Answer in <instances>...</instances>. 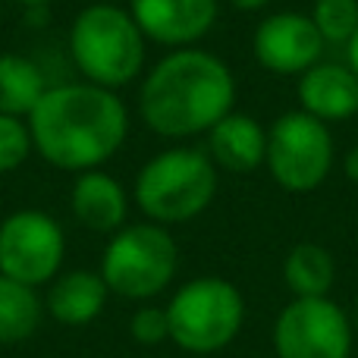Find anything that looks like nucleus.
Segmentation results:
<instances>
[{"instance_id": "f257e3e1", "label": "nucleus", "mask_w": 358, "mask_h": 358, "mask_svg": "<svg viewBox=\"0 0 358 358\" xmlns=\"http://www.w3.org/2000/svg\"><path fill=\"white\" fill-rule=\"evenodd\" d=\"M25 123L35 155L76 176L101 170L129 136V113L120 94L92 82L48 88Z\"/></svg>"}, {"instance_id": "f03ea898", "label": "nucleus", "mask_w": 358, "mask_h": 358, "mask_svg": "<svg viewBox=\"0 0 358 358\" xmlns=\"http://www.w3.org/2000/svg\"><path fill=\"white\" fill-rule=\"evenodd\" d=\"M236 107V76L217 54L176 48L145 73L138 117L161 138L208 136Z\"/></svg>"}, {"instance_id": "7ed1b4c3", "label": "nucleus", "mask_w": 358, "mask_h": 358, "mask_svg": "<svg viewBox=\"0 0 358 358\" xmlns=\"http://www.w3.org/2000/svg\"><path fill=\"white\" fill-rule=\"evenodd\" d=\"M145 44L148 38L136 25L132 13L120 3L94 0L92 6L76 13L69 25V54L82 79L110 92L145 73Z\"/></svg>"}, {"instance_id": "20e7f679", "label": "nucleus", "mask_w": 358, "mask_h": 358, "mask_svg": "<svg viewBox=\"0 0 358 358\" xmlns=\"http://www.w3.org/2000/svg\"><path fill=\"white\" fill-rule=\"evenodd\" d=\"M217 195V167L201 148H167L136 176L132 198L151 223H189L210 208Z\"/></svg>"}, {"instance_id": "39448f33", "label": "nucleus", "mask_w": 358, "mask_h": 358, "mask_svg": "<svg viewBox=\"0 0 358 358\" xmlns=\"http://www.w3.org/2000/svg\"><path fill=\"white\" fill-rule=\"evenodd\" d=\"M179 248L161 223H126L110 236L101 258V277L113 296L148 302L176 277Z\"/></svg>"}, {"instance_id": "423d86ee", "label": "nucleus", "mask_w": 358, "mask_h": 358, "mask_svg": "<svg viewBox=\"0 0 358 358\" xmlns=\"http://www.w3.org/2000/svg\"><path fill=\"white\" fill-rule=\"evenodd\" d=\"M170 343L195 355L220 352L239 336L245 299L229 280L198 277L182 283L167 305Z\"/></svg>"}, {"instance_id": "0eeeda50", "label": "nucleus", "mask_w": 358, "mask_h": 358, "mask_svg": "<svg viewBox=\"0 0 358 358\" xmlns=\"http://www.w3.org/2000/svg\"><path fill=\"white\" fill-rule=\"evenodd\" d=\"M334 157L336 148L330 126L305 110L283 113L267 129L264 167L286 192H315L334 170Z\"/></svg>"}, {"instance_id": "6e6552de", "label": "nucleus", "mask_w": 358, "mask_h": 358, "mask_svg": "<svg viewBox=\"0 0 358 358\" xmlns=\"http://www.w3.org/2000/svg\"><path fill=\"white\" fill-rule=\"evenodd\" d=\"M66 258V236L50 214L35 208L13 210L0 223V273L25 286L54 283Z\"/></svg>"}, {"instance_id": "1a4fd4ad", "label": "nucleus", "mask_w": 358, "mask_h": 358, "mask_svg": "<svg viewBox=\"0 0 358 358\" xmlns=\"http://www.w3.org/2000/svg\"><path fill=\"white\" fill-rule=\"evenodd\" d=\"M277 358H349L352 321L330 296L292 299L273 324Z\"/></svg>"}, {"instance_id": "9d476101", "label": "nucleus", "mask_w": 358, "mask_h": 358, "mask_svg": "<svg viewBox=\"0 0 358 358\" xmlns=\"http://www.w3.org/2000/svg\"><path fill=\"white\" fill-rule=\"evenodd\" d=\"M252 48L258 63L273 76H302L315 63H321L324 38L311 16L296 10H283L261 19L255 29Z\"/></svg>"}, {"instance_id": "9b49d317", "label": "nucleus", "mask_w": 358, "mask_h": 358, "mask_svg": "<svg viewBox=\"0 0 358 358\" xmlns=\"http://www.w3.org/2000/svg\"><path fill=\"white\" fill-rule=\"evenodd\" d=\"M142 35L164 48H195L217 22L220 0H129Z\"/></svg>"}, {"instance_id": "f8f14e48", "label": "nucleus", "mask_w": 358, "mask_h": 358, "mask_svg": "<svg viewBox=\"0 0 358 358\" xmlns=\"http://www.w3.org/2000/svg\"><path fill=\"white\" fill-rule=\"evenodd\" d=\"M299 110L321 123H343L358 113V76L346 63H315L299 76Z\"/></svg>"}, {"instance_id": "ddd939ff", "label": "nucleus", "mask_w": 358, "mask_h": 358, "mask_svg": "<svg viewBox=\"0 0 358 358\" xmlns=\"http://www.w3.org/2000/svg\"><path fill=\"white\" fill-rule=\"evenodd\" d=\"M69 208L73 217L92 233H117L126 227L129 217V195L123 182L113 179L104 170H88L79 173L69 192Z\"/></svg>"}, {"instance_id": "4468645a", "label": "nucleus", "mask_w": 358, "mask_h": 358, "mask_svg": "<svg viewBox=\"0 0 358 358\" xmlns=\"http://www.w3.org/2000/svg\"><path fill=\"white\" fill-rule=\"evenodd\" d=\"M208 157L227 173H255L267 157V129L248 113H227L208 132Z\"/></svg>"}, {"instance_id": "2eb2a0df", "label": "nucleus", "mask_w": 358, "mask_h": 358, "mask_svg": "<svg viewBox=\"0 0 358 358\" xmlns=\"http://www.w3.org/2000/svg\"><path fill=\"white\" fill-rule=\"evenodd\" d=\"M107 296L110 289L98 271H69L50 283L44 308L54 321L66 324V327H85L104 311Z\"/></svg>"}, {"instance_id": "dca6fc26", "label": "nucleus", "mask_w": 358, "mask_h": 358, "mask_svg": "<svg viewBox=\"0 0 358 358\" xmlns=\"http://www.w3.org/2000/svg\"><path fill=\"white\" fill-rule=\"evenodd\" d=\"M48 88L35 60L22 54H0V113L29 120Z\"/></svg>"}, {"instance_id": "f3484780", "label": "nucleus", "mask_w": 358, "mask_h": 358, "mask_svg": "<svg viewBox=\"0 0 358 358\" xmlns=\"http://www.w3.org/2000/svg\"><path fill=\"white\" fill-rule=\"evenodd\" d=\"M283 280L296 299L330 296V286L336 280L334 255L317 242H299L283 261Z\"/></svg>"}, {"instance_id": "a211bd4d", "label": "nucleus", "mask_w": 358, "mask_h": 358, "mask_svg": "<svg viewBox=\"0 0 358 358\" xmlns=\"http://www.w3.org/2000/svg\"><path fill=\"white\" fill-rule=\"evenodd\" d=\"M44 302L35 286H25L0 273V346L25 343L38 330Z\"/></svg>"}, {"instance_id": "6ab92c4d", "label": "nucleus", "mask_w": 358, "mask_h": 358, "mask_svg": "<svg viewBox=\"0 0 358 358\" xmlns=\"http://www.w3.org/2000/svg\"><path fill=\"white\" fill-rule=\"evenodd\" d=\"M308 16L324 44H349L358 29V0H315Z\"/></svg>"}, {"instance_id": "aec40b11", "label": "nucleus", "mask_w": 358, "mask_h": 358, "mask_svg": "<svg viewBox=\"0 0 358 358\" xmlns=\"http://www.w3.org/2000/svg\"><path fill=\"white\" fill-rule=\"evenodd\" d=\"M31 132L29 123L19 117H6L0 113V173H13L19 170L31 155Z\"/></svg>"}, {"instance_id": "412c9836", "label": "nucleus", "mask_w": 358, "mask_h": 358, "mask_svg": "<svg viewBox=\"0 0 358 358\" xmlns=\"http://www.w3.org/2000/svg\"><path fill=\"white\" fill-rule=\"evenodd\" d=\"M129 334L138 346H161L170 340V317L167 308H157V305H142V308L132 315L129 321Z\"/></svg>"}, {"instance_id": "4be33fe9", "label": "nucleus", "mask_w": 358, "mask_h": 358, "mask_svg": "<svg viewBox=\"0 0 358 358\" xmlns=\"http://www.w3.org/2000/svg\"><path fill=\"white\" fill-rule=\"evenodd\" d=\"M343 173H346V179L358 182V145L355 148H349L346 157H343Z\"/></svg>"}, {"instance_id": "5701e85b", "label": "nucleus", "mask_w": 358, "mask_h": 358, "mask_svg": "<svg viewBox=\"0 0 358 358\" xmlns=\"http://www.w3.org/2000/svg\"><path fill=\"white\" fill-rule=\"evenodd\" d=\"M346 66L358 76V29H355V35L349 38V44H346Z\"/></svg>"}, {"instance_id": "b1692460", "label": "nucleus", "mask_w": 358, "mask_h": 358, "mask_svg": "<svg viewBox=\"0 0 358 358\" xmlns=\"http://www.w3.org/2000/svg\"><path fill=\"white\" fill-rule=\"evenodd\" d=\"M267 3H271V0H229V6H236V10H242V13H255V10H264Z\"/></svg>"}, {"instance_id": "393cba45", "label": "nucleus", "mask_w": 358, "mask_h": 358, "mask_svg": "<svg viewBox=\"0 0 358 358\" xmlns=\"http://www.w3.org/2000/svg\"><path fill=\"white\" fill-rule=\"evenodd\" d=\"M13 3L25 6V10H35V6H50V0H13Z\"/></svg>"}, {"instance_id": "a878e982", "label": "nucleus", "mask_w": 358, "mask_h": 358, "mask_svg": "<svg viewBox=\"0 0 358 358\" xmlns=\"http://www.w3.org/2000/svg\"><path fill=\"white\" fill-rule=\"evenodd\" d=\"M98 3H120V0H98Z\"/></svg>"}]
</instances>
